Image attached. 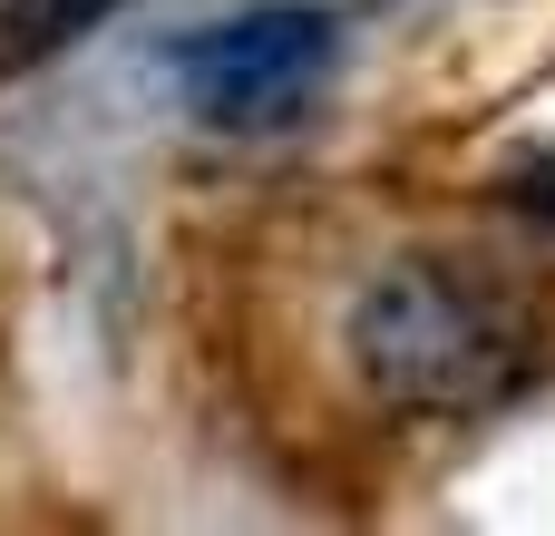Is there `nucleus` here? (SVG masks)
<instances>
[{
  "label": "nucleus",
  "instance_id": "f257e3e1",
  "mask_svg": "<svg viewBox=\"0 0 555 536\" xmlns=\"http://www.w3.org/2000/svg\"><path fill=\"white\" fill-rule=\"evenodd\" d=\"M341 342H351L361 391H380L390 410H488L527 381V322L488 283H468L429 254L371 273L351 293Z\"/></svg>",
  "mask_w": 555,
  "mask_h": 536
},
{
  "label": "nucleus",
  "instance_id": "f03ea898",
  "mask_svg": "<svg viewBox=\"0 0 555 536\" xmlns=\"http://www.w3.org/2000/svg\"><path fill=\"white\" fill-rule=\"evenodd\" d=\"M332 59H341V10L322 0H254L234 20H205L166 49L185 107L224 137H273L293 127L322 88H332Z\"/></svg>",
  "mask_w": 555,
  "mask_h": 536
},
{
  "label": "nucleus",
  "instance_id": "7ed1b4c3",
  "mask_svg": "<svg viewBox=\"0 0 555 536\" xmlns=\"http://www.w3.org/2000/svg\"><path fill=\"white\" fill-rule=\"evenodd\" d=\"M117 0H0V68H29L68 39H88Z\"/></svg>",
  "mask_w": 555,
  "mask_h": 536
},
{
  "label": "nucleus",
  "instance_id": "20e7f679",
  "mask_svg": "<svg viewBox=\"0 0 555 536\" xmlns=\"http://www.w3.org/2000/svg\"><path fill=\"white\" fill-rule=\"evenodd\" d=\"M507 205H527L537 225H555V156H546V166H527V176H507Z\"/></svg>",
  "mask_w": 555,
  "mask_h": 536
}]
</instances>
